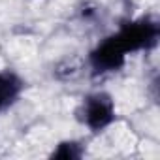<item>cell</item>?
Returning a JSON list of instances; mask_svg holds the SVG:
<instances>
[{"label":"cell","mask_w":160,"mask_h":160,"mask_svg":"<svg viewBox=\"0 0 160 160\" xmlns=\"http://www.w3.org/2000/svg\"><path fill=\"white\" fill-rule=\"evenodd\" d=\"M75 119L91 134H100L108 130L117 121V106L113 96L106 91L85 94L75 109Z\"/></svg>","instance_id":"obj_2"},{"label":"cell","mask_w":160,"mask_h":160,"mask_svg":"<svg viewBox=\"0 0 160 160\" xmlns=\"http://www.w3.org/2000/svg\"><path fill=\"white\" fill-rule=\"evenodd\" d=\"M83 156H85V145L77 139H62L49 152V158L57 160H79Z\"/></svg>","instance_id":"obj_4"},{"label":"cell","mask_w":160,"mask_h":160,"mask_svg":"<svg viewBox=\"0 0 160 160\" xmlns=\"http://www.w3.org/2000/svg\"><path fill=\"white\" fill-rule=\"evenodd\" d=\"M160 38V25L151 15L124 21L115 32L102 38L89 53V68L94 77L115 73L124 68L126 58L139 51H151Z\"/></svg>","instance_id":"obj_1"},{"label":"cell","mask_w":160,"mask_h":160,"mask_svg":"<svg viewBox=\"0 0 160 160\" xmlns=\"http://www.w3.org/2000/svg\"><path fill=\"white\" fill-rule=\"evenodd\" d=\"M27 81L13 70H0V113L13 108L23 92H25Z\"/></svg>","instance_id":"obj_3"}]
</instances>
